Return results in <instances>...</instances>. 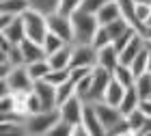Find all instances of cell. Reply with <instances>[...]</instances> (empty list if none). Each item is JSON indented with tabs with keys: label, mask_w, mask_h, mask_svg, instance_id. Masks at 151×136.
<instances>
[{
	"label": "cell",
	"mask_w": 151,
	"mask_h": 136,
	"mask_svg": "<svg viewBox=\"0 0 151 136\" xmlns=\"http://www.w3.org/2000/svg\"><path fill=\"white\" fill-rule=\"evenodd\" d=\"M151 15V4H136V19H138V30L142 32L145 19Z\"/></svg>",
	"instance_id": "cell-39"
},
{
	"label": "cell",
	"mask_w": 151,
	"mask_h": 136,
	"mask_svg": "<svg viewBox=\"0 0 151 136\" xmlns=\"http://www.w3.org/2000/svg\"><path fill=\"white\" fill-rule=\"evenodd\" d=\"M0 110H2V114L15 112V110H17V95H15V93H2V99H0Z\"/></svg>",
	"instance_id": "cell-34"
},
{
	"label": "cell",
	"mask_w": 151,
	"mask_h": 136,
	"mask_svg": "<svg viewBox=\"0 0 151 136\" xmlns=\"http://www.w3.org/2000/svg\"><path fill=\"white\" fill-rule=\"evenodd\" d=\"M93 106H95V112H97L101 125L106 127V132L112 130L114 125H119L121 121L125 119V114L121 112L119 106H110V104H106V101H97V104H93Z\"/></svg>",
	"instance_id": "cell-8"
},
{
	"label": "cell",
	"mask_w": 151,
	"mask_h": 136,
	"mask_svg": "<svg viewBox=\"0 0 151 136\" xmlns=\"http://www.w3.org/2000/svg\"><path fill=\"white\" fill-rule=\"evenodd\" d=\"M138 136H151V132H138Z\"/></svg>",
	"instance_id": "cell-50"
},
{
	"label": "cell",
	"mask_w": 151,
	"mask_h": 136,
	"mask_svg": "<svg viewBox=\"0 0 151 136\" xmlns=\"http://www.w3.org/2000/svg\"><path fill=\"white\" fill-rule=\"evenodd\" d=\"M114 136H138V132H134V130H123V132L114 134Z\"/></svg>",
	"instance_id": "cell-46"
},
{
	"label": "cell",
	"mask_w": 151,
	"mask_h": 136,
	"mask_svg": "<svg viewBox=\"0 0 151 136\" xmlns=\"http://www.w3.org/2000/svg\"><path fill=\"white\" fill-rule=\"evenodd\" d=\"M15 17H19V15H11V13H0V28H4V26H9Z\"/></svg>",
	"instance_id": "cell-42"
},
{
	"label": "cell",
	"mask_w": 151,
	"mask_h": 136,
	"mask_svg": "<svg viewBox=\"0 0 151 136\" xmlns=\"http://www.w3.org/2000/svg\"><path fill=\"white\" fill-rule=\"evenodd\" d=\"M97 15V22L99 26H108V24H112L116 22V19H121V4H119V0H108V2H104V6L95 13Z\"/></svg>",
	"instance_id": "cell-15"
},
{
	"label": "cell",
	"mask_w": 151,
	"mask_h": 136,
	"mask_svg": "<svg viewBox=\"0 0 151 136\" xmlns=\"http://www.w3.org/2000/svg\"><path fill=\"white\" fill-rule=\"evenodd\" d=\"M56 91H58V106H60L63 101H67L69 97H73V95H76V82L69 78L67 82H63L60 86H56Z\"/></svg>",
	"instance_id": "cell-33"
},
{
	"label": "cell",
	"mask_w": 151,
	"mask_h": 136,
	"mask_svg": "<svg viewBox=\"0 0 151 136\" xmlns=\"http://www.w3.org/2000/svg\"><path fill=\"white\" fill-rule=\"evenodd\" d=\"M26 2H28V6L32 11H39L45 17L58 13V6H60V0H26Z\"/></svg>",
	"instance_id": "cell-19"
},
{
	"label": "cell",
	"mask_w": 151,
	"mask_h": 136,
	"mask_svg": "<svg viewBox=\"0 0 151 136\" xmlns=\"http://www.w3.org/2000/svg\"><path fill=\"white\" fill-rule=\"evenodd\" d=\"M71 56H73V43H65L60 50L47 56V63L52 69H71Z\"/></svg>",
	"instance_id": "cell-13"
},
{
	"label": "cell",
	"mask_w": 151,
	"mask_h": 136,
	"mask_svg": "<svg viewBox=\"0 0 151 136\" xmlns=\"http://www.w3.org/2000/svg\"><path fill=\"white\" fill-rule=\"evenodd\" d=\"M147 71L151 73V50H149V63H147Z\"/></svg>",
	"instance_id": "cell-49"
},
{
	"label": "cell",
	"mask_w": 151,
	"mask_h": 136,
	"mask_svg": "<svg viewBox=\"0 0 151 136\" xmlns=\"http://www.w3.org/2000/svg\"><path fill=\"white\" fill-rule=\"evenodd\" d=\"M104 2H108V0H84L80 9L86 11V13H97L101 6H104Z\"/></svg>",
	"instance_id": "cell-40"
},
{
	"label": "cell",
	"mask_w": 151,
	"mask_h": 136,
	"mask_svg": "<svg viewBox=\"0 0 151 136\" xmlns=\"http://www.w3.org/2000/svg\"><path fill=\"white\" fill-rule=\"evenodd\" d=\"M136 91L140 95V101L142 99H151V73L149 71L138 76V80H136Z\"/></svg>",
	"instance_id": "cell-28"
},
{
	"label": "cell",
	"mask_w": 151,
	"mask_h": 136,
	"mask_svg": "<svg viewBox=\"0 0 151 136\" xmlns=\"http://www.w3.org/2000/svg\"><path fill=\"white\" fill-rule=\"evenodd\" d=\"M125 121L129 123V127H132L134 132H140L142 130V125H145V121H147V114L140 110V108H136L134 112H129L127 117H125Z\"/></svg>",
	"instance_id": "cell-30"
},
{
	"label": "cell",
	"mask_w": 151,
	"mask_h": 136,
	"mask_svg": "<svg viewBox=\"0 0 151 136\" xmlns=\"http://www.w3.org/2000/svg\"><path fill=\"white\" fill-rule=\"evenodd\" d=\"M145 45H147V43H145V39H142V37H140V32H138V35H136L132 41H129V43H127V45L119 52L121 63H123V65H132V60L140 54V50H142Z\"/></svg>",
	"instance_id": "cell-17"
},
{
	"label": "cell",
	"mask_w": 151,
	"mask_h": 136,
	"mask_svg": "<svg viewBox=\"0 0 151 136\" xmlns=\"http://www.w3.org/2000/svg\"><path fill=\"white\" fill-rule=\"evenodd\" d=\"M71 136H91L88 134V130L82 123H78V125H73V130H71Z\"/></svg>",
	"instance_id": "cell-43"
},
{
	"label": "cell",
	"mask_w": 151,
	"mask_h": 136,
	"mask_svg": "<svg viewBox=\"0 0 151 136\" xmlns=\"http://www.w3.org/2000/svg\"><path fill=\"white\" fill-rule=\"evenodd\" d=\"M91 73H88L84 80H80V82L76 84V95H78L80 99H84V101H88V97H91Z\"/></svg>",
	"instance_id": "cell-35"
},
{
	"label": "cell",
	"mask_w": 151,
	"mask_h": 136,
	"mask_svg": "<svg viewBox=\"0 0 151 136\" xmlns=\"http://www.w3.org/2000/svg\"><path fill=\"white\" fill-rule=\"evenodd\" d=\"M82 125L88 130L91 136H106V127L101 125V121L95 112V106L93 104H86L84 106V117H82Z\"/></svg>",
	"instance_id": "cell-14"
},
{
	"label": "cell",
	"mask_w": 151,
	"mask_h": 136,
	"mask_svg": "<svg viewBox=\"0 0 151 136\" xmlns=\"http://www.w3.org/2000/svg\"><path fill=\"white\" fill-rule=\"evenodd\" d=\"M112 78L116 80V82H121L125 89H129V86H136V80H138V78H136V73L132 71V67H129V65H123V63L112 71Z\"/></svg>",
	"instance_id": "cell-20"
},
{
	"label": "cell",
	"mask_w": 151,
	"mask_h": 136,
	"mask_svg": "<svg viewBox=\"0 0 151 136\" xmlns=\"http://www.w3.org/2000/svg\"><path fill=\"white\" fill-rule=\"evenodd\" d=\"M71 130H73V125H69V123H65L63 119L58 121L56 125L52 127L50 132H47L45 136H71Z\"/></svg>",
	"instance_id": "cell-38"
},
{
	"label": "cell",
	"mask_w": 151,
	"mask_h": 136,
	"mask_svg": "<svg viewBox=\"0 0 151 136\" xmlns=\"http://www.w3.org/2000/svg\"><path fill=\"white\" fill-rule=\"evenodd\" d=\"M71 67H88V69H95L97 67V47H93L91 43L73 45Z\"/></svg>",
	"instance_id": "cell-10"
},
{
	"label": "cell",
	"mask_w": 151,
	"mask_h": 136,
	"mask_svg": "<svg viewBox=\"0 0 151 136\" xmlns=\"http://www.w3.org/2000/svg\"><path fill=\"white\" fill-rule=\"evenodd\" d=\"M119 65H121V56H119V50L114 47V43H108L97 50V67H104V69L112 73Z\"/></svg>",
	"instance_id": "cell-11"
},
{
	"label": "cell",
	"mask_w": 151,
	"mask_h": 136,
	"mask_svg": "<svg viewBox=\"0 0 151 136\" xmlns=\"http://www.w3.org/2000/svg\"><path fill=\"white\" fill-rule=\"evenodd\" d=\"M145 28H151V15H149V17L145 19Z\"/></svg>",
	"instance_id": "cell-48"
},
{
	"label": "cell",
	"mask_w": 151,
	"mask_h": 136,
	"mask_svg": "<svg viewBox=\"0 0 151 136\" xmlns=\"http://www.w3.org/2000/svg\"><path fill=\"white\" fill-rule=\"evenodd\" d=\"M129 28H134V26H129V22H127V19H123V17L106 26V30H108V35H110L112 41H114V39H119V37L123 35V32H127Z\"/></svg>",
	"instance_id": "cell-27"
},
{
	"label": "cell",
	"mask_w": 151,
	"mask_h": 136,
	"mask_svg": "<svg viewBox=\"0 0 151 136\" xmlns=\"http://www.w3.org/2000/svg\"><path fill=\"white\" fill-rule=\"evenodd\" d=\"M71 24H73V45H93V37L99 30V22L95 13H86V11H76L71 15Z\"/></svg>",
	"instance_id": "cell-1"
},
{
	"label": "cell",
	"mask_w": 151,
	"mask_h": 136,
	"mask_svg": "<svg viewBox=\"0 0 151 136\" xmlns=\"http://www.w3.org/2000/svg\"><path fill=\"white\" fill-rule=\"evenodd\" d=\"M2 86H6V93H15V95H26L35 89V80L28 73L26 65H17L13 69L2 76Z\"/></svg>",
	"instance_id": "cell-2"
},
{
	"label": "cell",
	"mask_w": 151,
	"mask_h": 136,
	"mask_svg": "<svg viewBox=\"0 0 151 136\" xmlns=\"http://www.w3.org/2000/svg\"><path fill=\"white\" fill-rule=\"evenodd\" d=\"M24 110H26V114H28V117L43 110V108H41V101H39V97H37L35 91H30V93L24 97Z\"/></svg>",
	"instance_id": "cell-31"
},
{
	"label": "cell",
	"mask_w": 151,
	"mask_h": 136,
	"mask_svg": "<svg viewBox=\"0 0 151 136\" xmlns=\"http://www.w3.org/2000/svg\"><path fill=\"white\" fill-rule=\"evenodd\" d=\"M0 136H28V132H26V121H2Z\"/></svg>",
	"instance_id": "cell-23"
},
{
	"label": "cell",
	"mask_w": 151,
	"mask_h": 136,
	"mask_svg": "<svg viewBox=\"0 0 151 136\" xmlns=\"http://www.w3.org/2000/svg\"><path fill=\"white\" fill-rule=\"evenodd\" d=\"M69 76H71V69H52V71L45 76V80H47L50 84H54V86H60L63 82L69 80Z\"/></svg>",
	"instance_id": "cell-32"
},
{
	"label": "cell",
	"mask_w": 151,
	"mask_h": 136,
	"mask_svg": "<svg viewBox=\"0 0 151 136\" xmlns=\"http://www.w3.org/2000/svg\"><path fill=\"white\" fill-rule=\"evenodd\" d=\"M47 28L50 32L58 35L65 43H73V24H71V15L65 13H54L47 17Z\"/></svg>",
	"instance_id": "cell-7"
},
{
	"label": "cell",
	"mask_w": 151,
	"mask_h": 136,
	"mask_svg": "<svg viewBox=\"0 0 151 136\" xmlns=\"http://www.w3.org/2000/svg\"><path fill=\"white\" fill-rule=\"evenodd\" d=\"M108 43H112V39H110V35H108V30H106V26H99V30L95 32V37H93V47H104V45H108Z\"/></svg>",
	"instance_id": "cell-37"
},
{
	"label": "cell",
	"mask_w": 151,
	"mask_h": 136,
	"mask_svg": "<svg viewBox=\"0 0 151 136\" xmlns=\"http://www.w3.org/2000/svg\"><path fill=\"white\" fill-rule=\"evenodd\" d=\"M19 47H22V56H24V63H26V65L47 58V54H45V50H43V45L37 43V41H32V39H24V41L19 43Z\"/></svg>",
	"instance_id": "cell-16"
},
{
	"label": "cell",
	"mask_w": 151,
	"mask_h": 136,
	"mask_svg": "<svg viewBox=\"0 0 151 136\" xmlns=\"http://www.w3.org/2000/svg\"><path fill=\"white\" fill-rule=\"evenodd\" d=\"M30 6L26 0H0V13H11V15H24Z\"/></svg>",
	"instance_id": "cell-22"
},
{
	"label": "cell",
	"mask_w": 151,
	"mask_h": 136,
	"mask_svg": "<svg viewBox=\"0 0 151 136\" xmlns=\"http://www.w3.org/2000/svg\"><path fill=\"white\" fill-rule=\"evenodd\" d=\"M121 112L127 114L129 112H134L136 108H140V95H138V91H136V86H129V89L125 91V97H123V101H121Z\"/></svg>",
	"instance_id": "cell-21"
},
{
	"label": "cell",
	"mask_w": 151,
	"mask_h": 136,
	"mask_svg": "<svg viewBox=\"0 0 151 136\" xmlns=\"http://www.w3.org/2000/svg\"><path fill=\"white\" fill-rule=\"evenodd\" d=\"M60 121V110L54 108V110H41L37 114H30L26 119V132L28 136H45Z\"/></svg>",
	"instance_id": "cell-3"
},
{
	"label": "cell",
	"mask_w": 151,
	"mask_h": 136,
	"mask_svg": "<svg viewBox=\"0 0 151 136\" xmlns=\"http://www.w3.org/2000/svg\"><path fill=\"white\" fill-rule=\"evenodd\" d=\"M140 110L147 114V117H151V99H142L140 101Z\"/></svg>",
	"instance_id": "cell-44"
},
{
	"label": "cell",
	"mask_w": 151,
	"mask_h": 136,
	"mask_svg": "<svg viewBox=\"0 0 151 136\" xmlns=\"http://www.w3.org/2000/svg\"><path fill=\"white\" fill-rule=\"evenodd\" d=\"M136 4H151V0H134Z\"/></svg>",
	"instance_id": "cell-47"
},
{
	"label": "cell",
	"mask_w": 151,
	"mask_h": 136,
	"mask_svg": "<svg viewBox=\"0 0 151 136\" xmlns=\"http://www.w3.org/2000/svg\"><path fill=\"white\" fill-rule=\"evenodd\" d=\"M91 71H93V69H88V67H71V76H69V78L73 80L76 84H78L80 80H84Z\"/></svg>",
	"instance_id": "cell-41"
},
{
	"label": "cell",
	"mask_w": 151,
	"mask_h": 136,
	"mask_svg": "<svg viewBox=\"0 0 151 136\" xmlns=\"http://www.w3.org/2000/svg\"><path fill=\"white\" fill-rule=\"evenodd\" d=\"M125 91H127L125 86H123L121 82H116V80L112 78L110 84H108V89H106L104 101H106V104H110V106H121L123 97H125Z\"/></svg>",
	"instance_id": "cell-18"
},
{
	"label": "cell",
	"mask_w": 151,
	"mask_h": 136,
	"mask_svg": "<svg viewBox=\"0 0 151 136\" xmlns=\"http://www.w3.org/2000/svg\"><path fill=\"white\" fill-rule=\"evenodd\" d=\"M140 37L145 39V43H151V28H142V32H140Z\"/></svg>",
	"instance_id": "cell-45"
},
{
	"label": "cell",
	"mask_w": 151,
	"mask_h": 136,
	"mask_svg": "<svg viewBox=\"0 0 151 136\" xmlns=\"http://www.w3.org/2000/svg\"><path fill=\"white\" fill-rule=\"evenodd\" d=\"M84 0H60L58 13H65V15H73L76 11H80V6Z\"/></svg>",
	"instance_id": "cell-36"
},
{
	"label": "cell",
	"mask_w": 151,
	"mask_h": 136,
	"mask_svg": "<svg viewBox=\"0 0 151 136\" xmlns=\"http://www.w3.org/2000/svg\"><path fill=\"white\" fill-rule=\"evenodd\" d=\"M121 4V15L123 19H127L129 26H134L136 30H138V19H136V2L134 0H119ZM140 32V30H138Z\"/></svg>",
	"instance_id": "cell-25"
},
{
	"label": "cell",
	"mask_w": 151,
	"mask_h": 136,
	"mask_svg": "<svg viewBox=\"0 0 151 136\" xmlns=\"http://www.w3.org/2000/svg\"><path fill=\"white\" fill-rule=\"evenodd\" d=\"M28 67V73L32 76V80H45V76L52 71V65L47 63V58H43V60H37V63H30V65H26Z\"/></svg>",
	"instance_id": "cell-24"
},
{
	"label": "cell",
	"mask_w": 151,
	"mask_h": 136,
	"mask_svg": "<svg viewBox=\"0 0 151 136\" xmlns=\"http://www.w3.org/2000/svg\"><path fill=\"white\" fill-rule=\"evenodd\" d=\"M84 106H86V101L80 99L78 95H73V97H69L67 101H63V104L58 106L60 119H63L65 123H69V125L82 123V117H84Z\"/></svg>",
	"instance_id": "cell-6"
},
{
	"label": "cell",
	"mask_w": 151,
	"mask_h": 136,
	"mask_svg": "<svg viewBox=\"0 0 151 136\" xmlns=\"http://www.w3.org/2000/svg\"><path fill=\"white\" fill-rule=\"evenodd\" d=\"M112 80V73L104 69V67H95L91 73V97H88L86 104H97V101H104L106 89Z\"/></svg>",
	"instance_id": "cell-5"
},
{
	"label": "cell",
	"mask_w": 151,
	"mask_h": 136,
	"mask_svg": "<svg viewBox=\"0 0 151 136\" xmlns=\"http://www.w3.org/2000/svg\"><path fill=\"white\" fill-rule=\"evenodd\" d=\"M22 19H24V28H26V39H32V41H37V43H43L45 35L50 32V28H47V17L41 15L39 11L28 9L22 15Z\"/></svg>",
	"instance_id": "cell-4"
},
{
	"label": "cell",
	"mask_w": 151,
	"mask_h": 136,
	"mask_svg": "<svg viewBox=\"0 0 151 136\" xmlns=\"http://www.w3.org/2000/svg\"><path fill=\"white\" fill-rule=\"evenodd\" d=\"M147 63H149V47L145 45L140 50V54L132 60V65H129V67H132V71L136 73V78L142 76V73H147Z\"/></svg>",
	"instance_id": "cell-26"
},
{
	"label": "cell",
	"mask_w": 151,
	"mask_h": 136,
	"mask_svg": "<svg viewBox=\"0 0 151 136\" xmlns=\"http://www.w3.org/2000/svg\"><path fill=\"white\" fill-rule=\"evenodd\" d=\"M0 35H2L9 43H13V45H19V43H22L24 39H26V28H24V19H22V15L15 17L9 26L0 28Z\"/></svg>",
	"instance_id": "cell-12"
},
{
	"label": "cell",
	"mask_w": 151,
	"mask_h": 136,
	"mask_svg": "<svg viewBox=\"0 0 151 136\" xmlns=\"http://www.w3.org/2000/svg\"><path fill=\"white\" fill-rule=\"evenodd\" d=\"M41 45H43L45 54L50 56V54H54L56 50H60V47L65 45V41H63V39H60L58 35H54V32H47V35H45V39H43V43H41Z\"/></svg>",
	"instance_id": "cell-29"
},
{
	"label": "cell",
	"mask_w": 151,
	"mask_h": 136,
	"mask_svg": "<svg viewBox=\"0 0 151 136\" xmlns=\"http://www.w3.org/2000/svg\"><path fill=\"white\" fill-rule=\"evenodd\" d=\"M32 91L37 93L43 110H54V108H58V91H56V86L50 84L47 80H37Z\"/></svg>",
	"instance_id": "cell-9"
}]
</instances>
